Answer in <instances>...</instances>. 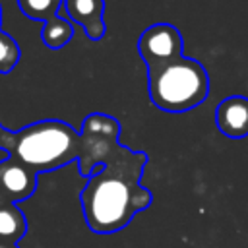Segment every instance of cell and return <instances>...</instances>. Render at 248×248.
I'll list each match as a JSON object with an SVG mask.
<instances>
[{
    "label": "cell",
    "instance_id": "6da1fadb",
    "mask_svg": "<svg viewBox=\"0 0 248 248\" xmlns=\"http://www.w3.org/2000/svg\"><path fill=\"white\" fill-rule=\"evenodd\" d=\"M147 155L120 141L101 159L79 192V203L89 231L112 234L122 231L140 211L147 209L153 194L140 184Z\"/></svg>",
    "mask_w": 248,
    "mask_h": 248
},
{
    "label": "cell",
    "instance_id": "7a4b0ae2",
    "mask_svg": "<svg viewBox=\"0 0 248 248\" xmlns=\"http://www.w3.org/2000/svg\"><path fill=\"white\" fill-rule=\"evenodd\" d=\"M0 149L39 174L79 161L81 136L62 120H41L21 130L0 124Z\"/></svg>",
    "mask_w": 248,
    "mask_h": 248
},
{
    "label": "cell",
    "instance_id": "3957f363",
    "mask_svg": "<svg viewBox=\"0 0 248 248\" xmlns=\"http://www.w3.org/2000/svg\"><path fill=\"white\" fill-rule=\"evenodd\" d=\"M147 83L151 103L165 112H186L196 108L209 93L205 68L198 60L186 56L157 68H147Z\"/></svg>",
    "mask_w": 248,
    "mask_h": 248
},
{
    "label": "cell",
    "instance_id": "277c9868",
    "mask_svg": "<svg viewBox=\"0 0 248 248\" xmlns=\"http://www.w3.org/2000/svg\"><path fill=\"white\" fill-rule=\"evenodd\" d=\"M81 157L78 161L79 172L91 176L93 170L101 165V159L118 143L120 122L114 116L91 112L81 124Z\"/></svg>",
    "mask_w": 248,
    "mask_h": 248
},
{
    "label": "cell",
    "instance_id": "5b68a950",
    "mask_svg": "<svg viewBox=\"0 0 248 248\" xmlns=\"http://www.w3.org/2000/svg\"><path fill=\"white\" fill-rule=\"evenodd\" d=\"M138 52L145 68L169 64L182 56V35L170 23H153L141 33Z\"/></svg>",
    "mask_w": 248,
    "mask_h": 248
},
{
    "label": "cell",
    "instance_id": "8992f818",
    "mask_svg": "<svg viewBox=\"0 0 248 248\" xmlns=\"http://www.w3.org/2000/svg\"><path fill=\"white\" fill-rule=\"evenodd\" d=\"M37 172L14 157L0 161V198L8 202H23L35 194Z\"/></svg>",
    "mask_w": 248,
    "mask_h": 248
},
{
    "label": "cell",
    "instance_id": "52a82bcc",
    "mask_svg": "<svg viewBox=\"0 0 248 248\" xmlns=\"http://www.w3.org/2000/svg\"><path fill=\"white\" fill-rule=\"evenodd\" d=\"M60 14L81 25L91 41L105 37V0H64Z\"/></svg>",
    "mask_w": 248,
    "mask_h": 248
},
{
    "label": "cell",
    "instance_id": "ba28073f",
    "mask_svg": "<svg viewBox=\"0 0 248 248\" xmlns=\"http://www.w3.org/2000/svg\"><path fill=\"white\" fill-rule=\"evenodd\" d=\"M215 122L221 134L240 140L248 136V97L232 95L223 99L215 110Z\"/></svg>",
    "mask_w": 248,
    "mask_h": 248
},
{
    "label": "cell",
    "instance_id": "9c48e42d",
    "mask_svg": "<svg viewBox=\"0 0 248 248\" xmlns=\"http://www.w3.org/2000/svg\"><path fill=\"white\" fill-rule=\"evenodd\" d=\"M27 232V219L17 203L0 198V240L17 244Z\"/></svg>",
    "mask_w": 248,
    "mask_h": 248
},
{
    "label": "cell",
    "instance_id": "30bf717a",
    "mask_svg": "<svg viewBox=\"0 0 248 248\" xmlns=\"http://www.w3.org/2000/svg\"><path fill=\"white\" fill-rule=\"evenodd\" d=\"M72 37H74V25L66 17H60V16L46 21L41 31V39L50 50L62 48Z\"/></svg>",
    "mask_w": 248,
    "mask_h": 248
},
{
    "label": "cell",
    "instance_id": "8fae6325",
    "mask_svg": "<svg viewBox=\"0 0 248 248\" xmlns=\"http://www.w3.org/2000/svg\"><path fill=\"white\" fill-rule=\"evenodd\" d=\"M62 4L64 0H17V6L23 12V16H27L29 19L45 21V23L58 17Z\"/></svg>",
    "mask_w": 248,
    "mask_h": 248
},
{
    "label": "cell",
    "instance_id": "7c38bea8",
    "mask_svg": "<svg viewBox=\"0 0 248 248\" xmlns=\"http://www.w3.org/2000/svg\"><path fill=\"white\" fill-rule=\"evenodd\" d=\"M19 46L17 43L0 29V74H8L16 68V64L19 62Z\"/></svg>",
    "mask_w": 248,
    "mask_h": 248
},
{
    "label": "cell",
    "instance_id": "4fadbf2b",
    "mask_svg": "<svg viewBox=\"0 0 248 248\" xmlns=\"http://www.w3.org/2000/svg\"><path fill=\"white\" fill-rule=\"evenodd\" d=\"M0 248H19V246L14 244V242H2V240H0Z\"/></svg>",
    "mask_w": 248,
    "mask_h": 248
},
{
    "label": "cell",
    "instance_id": "5bb4252c",
    "mask_svg": "<svg viewBox=\"0 0 248 248\" xmlns=\"http://www.w3.org/2000/svg\"><path fill=\"white\" fill-rule=\"evenodd\" d=\"M0 19H2V8H0Z\"/></svg>",
    "mask_w": 248,
    "mask_h": 248
}]
</instances>
